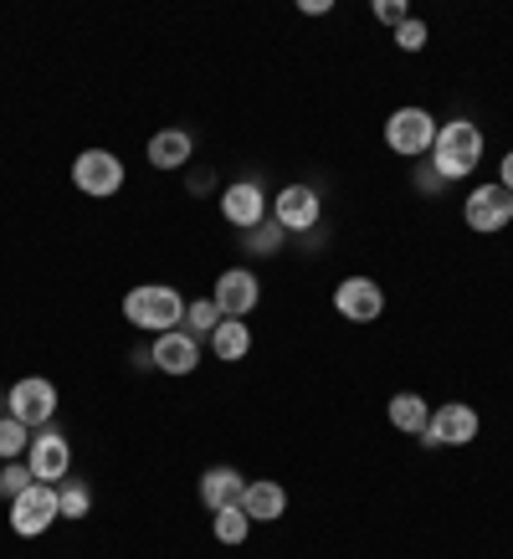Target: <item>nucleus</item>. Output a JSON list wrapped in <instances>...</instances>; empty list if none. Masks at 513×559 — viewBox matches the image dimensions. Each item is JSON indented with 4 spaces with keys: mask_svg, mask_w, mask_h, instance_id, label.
I'll return each mask as SVG.
<instances>
[{
    "mask_svg": "<svg viewBox=\"0 0 513 559\" xmlns=\"http://www.w3.org/2000/svg\"><path fill=\"white\" fill-rule=\"evenodd\" d=\"M385 144H391L395 154H431L437 123H431L427 108H395L391 123H385Z\"/></svg>",
    "mask_w": 513,
    "mask_h": 559,
    "instance_id": "39448f33",
    "label": "nucleus"
},
{
    "mask_svg": "<svg viewBox=\"0 0 513 559\" xmlns=\"http://www.w3.org/2000/svg\"><path fill=\"white\" fill-rule=\"evenodd\" d=\"M190 159V134H180V129H159V134L150 139V165L154 170H180Z\"/></svg>",
    "mask_w": 513,
    "mask_h": 559,
    "instance_id": "f3484780",
    "label": "nucleus"
},
{
    "mask_svg": "<svg viewBox=\"0 0 513 559\" xmlns=\"http://www.w3.org/2000/svg\"><path fill=\"white\" fill-rule=\"evenodd\" d=\"M72 186L93 195V201H108V195H119L123 190V159L108 150H83L72 159Z\"/></svg>",
    "mask_w": 513,
    "mask_h": 559,
    "instance_id": "7ed1b4c3",
    "label": "nucleus"
},
{
    "mask_svg": "<svg viewBox=\"0 0 513 559\" xmlns=\"http://www.w3.org/2000/svg\"><path fill=\"white\" fill-rule=\"evenodd\" d=\"M26 467H32L36 483H51V488H57V477H68V467H72L68 437H57V431L32 437V447H26Z\"/></svg>",
    "mask_w": 513,
    "mask_h": 559,
    "instance_id": "1a4fd4ad",
    "label": "nucleus"
},
{
    "mask_svg": "<svg viewBox=\"0 0 513 559\" xmlns=\"http://www.w3.org/2000/svg\"><path fill=\"white\" fill-rule=\"evenodd\" d=\"M334 308H339L349 323H375L380 313H385V293H380V283H370V277H344L339 288H334Z\"/></svg>",
    "mask_w": 513,
    "mask_h": 559,
    "instance_id": "6e6552de",
    "label": "nucleus"
},
{
    "mask_svg": "<svg viewBox=\"0 0 513 559\" xmlns=\"http://www.w3.org/2000/svg\"><path fill=\"white\" fill-rule=\"evenodd\" d=\"M283 509H288V492L277 488V483H267V477H256V483L241 488V513L252 524H273V519H283Z\"/></svg>",
    "mask_w": 513,
    "mask_h": 559,
    "instance_id": "ddd939ff",
    "label": "nucleus"
},
{
    "mask_svg": "<svg viewBox=\"0 0 513 559\" xmlns=\"http://www.w3.org/2000/svg\"><path fill=\"white\" fill-rule=\"evenodd\" d=\"M498 186L513 195V154H503V170H498Z\"/></svg>",
    "mask_w": 513,
    "mask_h": 559,
    "instance_id": "cd10ccee",
    "label": "nucleus"
},
{
    "mask_svg": "<svg viewBox=\"0 0 513 559\" xmlns=\"http://www.w3.org/2000/svg\"><path fill=\"white\" fill-rule=\"evenodd\" d=\"M87 503H93V498H87L83 483H62V488H57V509H62V519H87Z\"/></svg>",
    "mask_w": 513,
    "mask_h": 559,
    "instance_id": "5701e85b",
    "label": "nucleus"
},
{
    "mask_svg": "<svg viewBox=\"0 0 513 559\" xmlns=\"http://www.w3.org/2000/svg\"><path fill=\"white\" fill-rule=\"evenodd\" d=\"M216 298H201V304L186 308V334H216Z\"/></svg>",
    "mask_w": 513,
    "mask_h": 559,
    "instance_id": "4be33fe9",
    "label": "nucleus"
},
{
    "mask_svg": "<svg viewBox=\"0 0 513 559\" xmlns=\"http://www.w3.org/2000/svg\"><path fill=\"white\" fill-rule=\"evenodd\" d=\"M211 528H216V539H222V544H241L247 534H252V519L241 513V503H231V509H216Z\"/></svg>",
    "mask_w": 513,
    "mask_h": 559,
    "instance_id": "aec40b11",
    "label": "nucleus"
},
{
    "mask_svg": "<svg viewBox=\"0 0 513 559\" xmlns=\"http://www.w3.org/2000/svg\"><path fill=\"white\" fill-rule=\"evenodd\" d=\"M32 483H36V477H32V467H26V462H5V467H0V498H21Z\"/></svg>",
    "mask_w": 513,
    "mask_h": 559,
    "instance_id": "b1692460",
    "label": "nucleus"
},
{
    "mask_svg": "<svg viewBox=\"0 0 513 559\" xmlns=\"http://www.w3.org/2000/svg\"><path fill=\"white\" fill-rule=\"evenodd\" d=\"M241 488H247V477L241 473H231V467H211V473L201 477V503L211 513L231 509V503H241Z\"/></svg>",
    "mask_w": 513,
    "mask_h": 559,
    "instance_id": "2eb2a0df",
    "label": "nucleus"
},
{
    "mask_svg": "<svg viewBox=\"0 0 513 559\" xmlns=\"http://www.w3.org/2000/svg\"><path fill=\"white\" fill-rule=\"evenodd\" d=\"M473 437H478V411L452 401V406L431 411V426L421 431V447H467Z\"/></svg>",
    "mask_w": 513,
    "mask_h": 559,
    "instance_id": "423d86ee",
    "label": "nucleus"
},
{
    "mask_svg": "<svg viewBox=\"0 0 513 559\" xmlns=\"http://www.w3.org/2000/svg\"><path fill=\"white\" fill-rule=\"evenodd\" d=\"M51 411H57V385H51V380L26 374V380L11 385V416H16L21 426H47Z\"/></svg>",
    "mask_w": 513,
    "mask_h": 559,
    "instance_id": "0eeeda50",
    "label": "nucleus"
},
{
    "mask_svg": "<svg viewBox=\"0 0 513 559\" xmlns=\"http://www.w3.org/2000/svg\"><path fill=\"white\" fill-rule=\"evenodd\" d=\"M313 221H319V190L288 186L277 195V226H283V231H308Z\"/></svg>",
    "mask_w": 513,
    "mask_h": 559,
    "instance_id": "4468645a",
    "label": "nucleus"
},
{
    "mask_svg": "<svg viewBox=\"0 0 513 559\" xmlns=\"http://www.w3.org/2000/svg\"><path fill=\"white\" fill-rule=\"evenodd\" d=\"M427 21H416V16H406V21H401V26H395V47H401V51H421V47H427Z\"/></svg>",
    "mask_w": 513,
    "mask_h": 559,
    "instance_id": "393cba45",
    "label": "nucleus"
},
{
    "mask_svg": "<svg viewBox=\"0 0 513 559\" xmlns=\"http://www.w3.org/2000/svg\"><path fill=\"white\" fill-rule=\"evenodd\" d=\"M150 355L165 374H190L201 365V344H195V334H186V329H170V334H159V344H154Z\"/></svg>",
    "mask_w": 513,
    "mask_h": 559,
    "instance_id": "f8f14e48",
    "label": "nucleus"
},
{
    "mask_svg": "<svg viewBox=\"0 0 513 559\" xmlns=\"http://www.w3.org/2000/svg\"><path fill=\"white\" fill-rule=\"evenodd\" d=\"M26 447H32V426H21L16 416H5V421H0V457L16 462Z\"/></svg>",
    "mask_w": 513,
    "mask_h": 559,
    "instance_id": "412c9836",
    "label": "nucleus"
},
{
    "mask_svg": "<svg viewBox=\"0 0 513 559\" xmlns=\"http://www.w3.org/2000/svg\"><path fill=\"white\" fill-rule=\"evenodd\" d=\"M375 16H380V21H395V26H401V21H406V5H401V0H375Z\"/></svg>",
    "mask_w": 513,
    "mask_h": 559,
    "instance_id": "a878e982",
    "label": "nucleus"
},
{
    "mask_svg": "<svg viewBox=\"0 0 513 559\" xmlns=\"http://www.w3.org/2000/svg\"><path fill=\"white\" fill-rule=\"evenodd\" d=\"M513 221V195L503 186H478L467 195V226L473 231H503Z\"/></svg>",
    "mask_w": 513,
    "mask_h": 559,
    "instance_id": "9d476101",
    "label": "nucleus"
},
{
    "mask_svg": "<svg viewBox=\"0 0 513 559\" xmlns=\"http://www.w3.org/2000/svg\"><path fill=\"white\" fill-rule=\"evenodd\" d=\"M437 186H442V170H437V165H421V170H416V190H427L431 195Z\"/></svg>",
    "mask_w": 513,
    "mask_h": 559,
    "instance_id": "bb28decb",
    "label": "nucleus"
},
{
    "mask_svg": "<svg viewBox=\"0 0 513 559\" xmlns=\"http://www.w3.org/2000/svg\"><path fill=\"white\" fill-rule=\"evenodd\" d=\"M262 211H267V201H262L256 186H231L222 195V216L231 226H262Z\"/></svg>",
    "mask_w": 513,
    "mask_h": 559,
    "instance_id": "dca6fc26",
    "label": "nucleus"
},
{
    "mask_svg": "<svg viewBox=\"0 0 513 559\" xmlns=\"http://www.w3.org/2000/svg\"><path fill=\"white\" fill-rule=\"evenodd\" d=\"M256 298H262V288H256V272L231 267V272H222V277H216V308H222V313H231V319L252 313Z\"/></svg>",
    "mask_w": 513,
    "mask_h": 559,
    "instance_id": "9b49d317",
    "label": "nucleus"
},
{
    "mask_svg": "<svg viewBox=\"0 0 513 559\" xmlns=\"http://www.w3.org/2000/svg\"><path fill=\"white\" fill-rule=\"evenodd\" d=\"M51 519H62V509H57V488H51V483H32L21 498H11V528H16L21 539L47 534Z\"/></svg>",
    "mask_w": 513,
    "mask_h": 559,
    "instance_id": "20e7f679",
    "label": "nucleus"
},
{
    "mask_svg": "<svg viewBox=\"0 0 513 559\" xmlns=\"http://www.w3.org/2000/svg\"><path fill=\"white\" fill-rule=\"evenodd\" d=\"M186 298L175 288H159V283H144L123 298V319L134 323V329H154V334H170L186 323Z\"/></svg>",
    "mask_w": 513,
    "mask_h": 559,
    "instance_id": "f03ea898",
    "label": "nucleus"
},
{
    "mask_svg": "<svg viewBox=\"0 0 513 559\" xmlns=\"http://www.w3.org/2000/svg\"><path fill=\"white\" fill-rule=\"evenodd\" d=\"M391 426L395 431H410V437H421V431H427L431 426V411H427V401H421V395H395L391 401Z\"/></svg>",
    "mask_w": 513,
    "mask_h": 559,
    "instance_id": "6ab92c4d",
    "label": "nucleus"
},
{
    "mask_svg": "<svg viewBox=\"0 0 513 559\" xmlns=\"http://www.w3.org/2000/svg\"><path fill=\"white\" fill-rule=\"evenodd\" d=\"M211 349H216V359L237 365V359L247 355V349H252V334H247V323H241V319L216 323V334H211Z\"/></svg>",
    "mask_w": 513,
    "mask_h": 559,
    "instance_id": "a211bd4d",
    "label": "nucleus"
},
{
    "mask_svg": "<svg viewBox=\"0 0 513 559\" xmlns=\"http://www.w3.org/2000/svg\"><path fill=\"white\" fill-rule=\"evenodd\" d=\"M482 159V129L467 119H452L437 129V144H431V165L442 170V180H462L473 175Z\"/></svg>",
    "mask_w": 513,
    "mask_h": 559,
    "instance_id": "f257e3e1",
    "label": "nucleus"
}]
</instances>
